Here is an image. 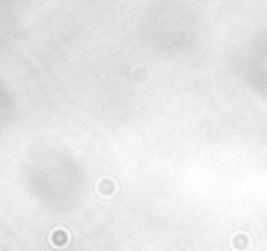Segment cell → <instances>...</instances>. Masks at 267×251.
<instances>
[{
    "mask_svg": "<svg viewBox=\"0 0 267 251\" xmlns=\"http://www.w3.org/2000/svg\"><path fill=\"white\" fill-rule=\"evenodd\" d=\"M68 242H70V233L64 230V228H57V230L50 233V244H54V247H64Z\"/></svg>",
    "mask_w": 267,
    "mask_h": 251,
    "instance_id": "cell-1",
    "label": "cell"
},
{
    "mask_svg": "<svg viewBox=\"0 0 267 251\" xmlns=\"http://www.w3.org/2000/svg\"><path fill=\"white\" fill-rule=\"evenodd\" d=\"M99 193L106 197V195H113L115 193V181L113 178H101L99 181Z\"/></svg>",
    "mask_w": 267,
    "mask_h": 251,
    "instance_id": "cell-2",
    "label": "cell"
},
{
    "mask_svg": "<svg viewBox=\"0 0 267 251\" xmlns=\"http://www.w3.org/2000/svg\"><path fill=\"white\" fill-rule=\"evenodd\" d=\"M134 78H136V80H143V78H148V71H143L141 66L136 68V73H134Z\"/></svg>",
    "mask_w": 267,
    "mask_h": 251,
    "instance_id": "cell-3",
    "label": "cell"
}]
</instances>
